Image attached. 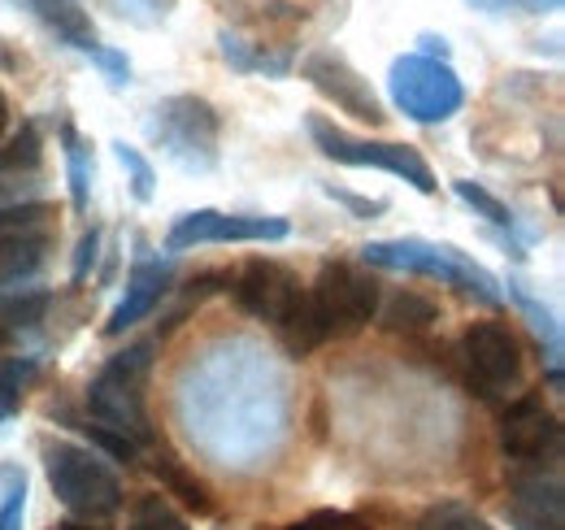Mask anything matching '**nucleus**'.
Instances as JSON below:
<instances>
[{
  "label": "nucleus",
  "instance_id": "f257e3e1",
  "mask_svg": "<svg viewBox=\"0 0 565 530\" xmlns=\"http://www.w3.org/2000/svg\"><path fill=\"white\" fill-rule=\"evenodd\" d=\"M361 262L374 265V269H392V274L439 278V283L466 292L470 300L500 309V278L452 244H430V240H414V235L409 240H374L361 248Z\"/></svg>",
  "mask_w": 565,
  "mask_h": 530
},
{
  "label": "nucleus",
  "instance_id": "f03ea898",
  "mask_svg": "<svg viewBox=\"0 0 565 530\" xmlns=\"http://www.w3.org/2000/svg\"><path fill=\"white\" fill-rule=\"evenodd\" d=\"M152 352L157 343L152 339H140L122 352H114L100 374L87 383V409H92V422L127 435L131 444H148L152 439V422H148V400H143V388H148V370H152Z\"/></svg>",
  "mask_w": 565,
  "mask_h": 530
},
{
  "label": "nucleus",
  "instance_id": "7ed1b4c3",
  "mask_svg": "<svg viewBox=\"0 0 565 530\" xmlns=\"http://www.w3.org/2000/svg\"><path fill=\"white\" fill-rule=\"evenodd\" d=\"M44 474L53 496L83 522H105L122 509V478L100 462L92 448H78L71 439H44L40 444Z\"/></svg>",
  "mask_w": 565,
  "mask_h": 530
},
{
  "label": "nucleus",
  "instance_id": "20e7f679",
  "mask_svg": "<svg viewBox=\"0 0 565 530\" xmlns=\"http://www.w3.org/2000/svg\"><path fill=\"white\" fill-rule=\"evenodd\" d=\"M148 139L188 174H210L222 161V118L196 92L166 96L148 118Z\"/></svg>",
  "mask_w": 565,
  "mask_h": 530
},
{
  "label": "nucleus",
  "instance_id": "39448f33",
  "mask_svg": "<svg viewBox=\"0 0 565 530\" xmlns=\"http://www.w3.org/2000/svg\"><path fill=\"white\" fill-rule=\"evenodd\" d=\"M309 127V139L322 157L340 161V166H353V170H387L396 179H405L409 188H418L423 197H435L439 192V179L435 170L426 166V157L414 148V144H387V139H361V135H349L344 127H335L327 114H309L305 118Z\"/></svg>",
  "mask_w": 565,
  "mask_h": 530
},
{
  "label": "nucleus",
  "instance_id": "423d86ee",
  "mask_svg": "<svg viewBox=\"0 0 565 530\" xmlns=\"http://www.w3.org/2000/svg\"><path fill=\"white\" fill-rule=\"evenodd\" d=\"M387 92H392V105L409 123H423V127L448 123L466 105V87H461L457 70L439 57H423V53H405L392 62Z\"/></svg>",
  "mask_w": 565,
  "mask_h": 530
},
{
  "label": "nucleus",
  "instance_id": "0eeeda50",
  "mask_svg": "<svg viewBox=\"0 0 565 530\" xmlns=\"http://www.w3.org/2000/svg\"><path fill=\"white\" fill-rule=\"evenodd\" d=\"M457 365H461L466 388L479 400H492V404L513 396L522 388V374H526L522 343L504 322H475L457 343Z\"/></svg>",
  "mask_w": 565,
  "mask_h": 530
},
{
  "label": "nucleus",
  "instance_id": "6e6552de",
  "mask_svg": "<svg viewBox=\"0 0 565 530\" xmlns=\"http://www.w3.org/2000/svg\"><path fill=\"white\" fill-rule=\"evenodd\" d=\"M309 300H313V314H318L327 339H349L374 322L383 296H379L374 274H365L349 262H327L309 287Z\"/></svg>",
  "mask_w": 565,
  "mask_h": 530
},
{
  "label": "nucleus",
  "instance_id": "1a4fd4ad",
  "mask_svg": "<svg viewBox=\"0 0 565 530\" xmlns=\"http://www.w3.org/2000/svg\"><path fill=\"white\" fill-rule=\"evenodd\" d=\"M287 235H291L287 218L192 209V213L174 218V226L166 231V253H188L196 244H279Z\"/></svg>",
  "mask_w": 565,
  "mask_h": 530
},
{
  "label": "nucleus",
  "instance_id": "9d476101",
  "mask_svg": "<svg viewBox=\"0 0 565 530\" xmlns=\"http://www.w3.org/2000/svg\"><path fill=\"white\" fill-rule=\"evenodd\" d=\"M300 74L313 92H322L335 109H344L353 123H365V127H383L387 123V109L379 100V92L370 87V78L335 49H318L300 62Z\"/></svg>",
  "mask_w": 565,
  "mask_h": 530
},
{
  "label": "nucleus",
  "instance_id": "9b49d317",
  "mask_svg": "<svg viewBox=\"0 0 565 530\" xmlns=\"http://www.w3.org/2000/svg\"><path fill=\"white\" fill-rule=\"evenodd\" d=\"M500 448L518 465H557L562 457V422L540 396H518L500 413Z\"/></svg>",
  "mask_w": 565,
  "mask_h": 530
},
{
  "label": "nucleus",
  "instance_id": "f8f14e48",
  "mask_svg": "<svg viewBox=\"0 0 565 530\" xmlns=\"http://www.w3.org/2000/svg\"><path fill=\"white\" fill-rule=\"evenodd\" d=\"M300 292H305L300 278H296L282 262H270V257H253V262L231 278V296H235V305H239L248 318L270 322V327L287 314V305H291Z\"/></svg>",
  "mask_w": 565,
  "mask_h": 530
},
{
  "label": "nucleus",
  "instance_id": "ddd939ff",
  "mask_svg": "<svg viewBox=\"0 0 565 530\" xmlns=\"http://www.w3.org/2000/svg\"><path fill=\"white\" fill-rule=\"evenodd\" d=\"M44 174V135L35 123H22L0 144V209L22 204L40 188Z\"/></svg>",
  "mask_w": 565,
  "mask_h": 530
},
{
  "label": "nucleus",
  "instance_id": "4468645a",
  "mask_svg": "<svg viewBox=\"0 0 565 530\" xmlns=\"http://www.w3.org/2000/svg\"><path fill=\"white\" fill-rule=\"evenodd\" d=\"M174 262H161V257H140L127 274V296L118 300V309L109 314L105 335H127L136 322H143L174 287Z\"/></svg>",
  "mask_w": 565,
  "mask_h": 530
},
{
  "label": "nucleus",
  "instance_id": "2eb2a0df",
  "mask_svg": "<svg viewBox=\"0 0 565 530\" xmlns=\"http://www.w3.org/2000/svg\"><path fill=\"white\" fill-rule=\"evenodd\" d=\"M13 9H22V13H31L53 40H62L66 49H78V53H96L100 49V40H96V22H92V13L78 4V0H9Z\"/></svg>",
  "mask_w": 565,
  "mask_h": 530
},
{
  "label": "nucleus",
  "instance_id": "dca6fc26",
  "mask_svg": "<svg viewBox=\"0 0 565 530\" xmlns=\"http://www.w3.org/2000/svg\"><path fill=\"white\" fill-rule=\"evenodd\" d=\"M53 253V231H26V235H0V292L26 287Z\"/></svg>",
  "mask_w": 565,
  "mask_h": 530
},
{
  "label": "nucleus",
  "instance_id": "f3484780",
  "mask_svg": "<svg viewBox=\"0 0 565 530\" xmlns=\"http://www.w3.org/2000/svg\"><path fill=\"white\" fill-rule=\"evenodd\" d=\"M379 327L392 335H405V339H418L423 331H430L439 322V305L426 300L423 292H396L387 300H379Z\"/></svg>",
  "mask_w": 565,
  "mask_h": 530
},
{
  "label": "nucleus",
  "instance_id": "a211bd4d",
  "mask_svg": "<svg viewBox=\"0 0 565 530\" xmlns=\"http://www.w3.org/2000/svg\"><path fill=\"white\" fill-rule=\"evenodd\" d=\"M217 49H222V62L235 70V74H270V78H287L291 74V57L275 53L270 44H253L235 31H217Z\"/></svg>",
  "mask_w": 565,
  "mask_h": 530
},
{
  "label": "nucleus",
  "instance_id": "6ab92c4d",
  "mask_svg": "<svg viewBox=\"0 0 565 530\" xmlns=\"http://www.w3.org/2000/svg\"><path fill=\"white\" fill-rule=\"evenodd\" d=\"M152 474H157V483L188 509V513H196V518H213V491L205 478H196L188 465H179L174 457H157L152 462Z\"/></svg>",
  "mask_w": 565,
  "mask_h": 530
},
{
  "label": "nucleus",
  "instance_id": "aec40b11",
  "mask_svg": "<svg viewBox=\"0 0 565 530\" xmlns=\"http://www.w3.org/2000/svg\"><path fill=\"white\" fill-rule=\"evenodd\" d=\"M275 331H279V343L291 352V357H309L313 348L327 343L322 322H318V314H313V300H309V287L287 305V314L275 322Z\"/></svg>",
  "mask_w": 565,
  "mask_h": 530
},
{
  "label": "nucleus",
  "instance_id": "412c9836",
  "mask_svg": "<svg viewBox=\"0 0 565 530\" xmlns=\"http://www.w3.org/2000/svg\"><path fill=\"white\" fill-rule=\"evenodd\" d=\"M509 300L531 318V331L540 335V343L548 348V388L562 392V327H557V318H553L522 283H509Z\"/></svg>",
  "mask_w": 565,
  "mask_h": 530
},
{
  "label": "nucleus",
  "instance_id": "4be33fe9",
  "mask_svg": "<svg viewBox=\"0 0 565 530\" xmlns=\"http://www.w3.org/2000/svg\"><path fill=\"white\" fill-rule=\"evenodd\" d=\"M62 152H66V183H71L74 213H87V209H92V174H96V161H92V144L78 135L74 123H62Z\"/></svg>",
  "mask_w": 565,
  "mask_h": 530
},
{
  "label": "nucleus",
  "instance_id": "5701e85b",
  "mask_svg": "<svg viewBox=\"0 0 565 530\" xmlns=\"http://www.w3.org/2000/svg\"><path fill=\"white\" fill-rule=\"evenodd\" d=\"M53 309V292L44 287H13V292H0V331H26V327H40Z\"/></svg>",
  "mask_w": 565,
  "mask_h": 530
},
{
  "label": "nucleus",
  "instance_id": "b1692460",
  "mask_svg": "<svg viewBox=\"0 0 565 530\" xmlns=\"http://www.w3.org/2000/svg\"><path fill=\"white\" fill-rule=\"evenodd\" d=\"M452 192H457V200H466V204H470L479 218H488L492 226H500V231H518L513 209L495 197V192H488L483 183H475V179H457V183H452Z\"/></svg>",
  "mask_w": 565,
  "mask_h": 530
},
{
  "label": "nucleus",
  "instance_id": "393cba45",
  "mask_svg": "<svg viewBox=\"0 0 565 530\" xmlns=\"http://www.w3.org/2000/svg\"><path fill=\"white\" fill-rule=\"evenodd\" d=\"M57 218L53 204L44 200H22V204H9L0 209V235H26V231H49Z\"/></svg>",
  "mask_w": 565,
  "mask_h": 530
},
{
  "label": "nucleus",
  "instance_id": "a878e982",
  "mask_svg": "<svg viewBox=\"0 0 565 530\" xmlns=\"http://www.w3.org/2000/svg\"><path fill=\"white\" fill-rule=\"evenodd\" d=\"M127 530H192L188 518L166 500V496H140L131 509V527Z\"/></svg>",
  "mask_w": 565,
  "mask_h": 530
},
{
  "label": "nucleus",
  "instance_id": "bb28decb",
  "mask_svg": "<svg viewBox=\"0 0 565 530\" xmlns=\"http://www.w3.org/2000/svg\"><path fill=\"white\" fill-rule=\"evenodd\" d=\"M418 530H495V527L488 518H479L475 509H466V505H457V500H444V505L426 509Z\"/></svg>",
  "mask_w": 565,
  "mask_h": 530
},
{
  "label": "nucleus",
  "instance_id": "cd10ccee",
  "mask_svg": "<svg viewBox=\"0 0 565 530\" xmlns=\"http://www.w3.org/2000/svg\"><path fill=\"white\" fill-rule=\"evenodd\" d=\"M74 431L83 435V439H92V448H100L109 462H136L140 457V444H131L127 435H118V431H109V426H100V422H74Z\"/></svg>",
  "mask_w": 565,
  "mask_h": 530
},
{
  "label": "nucleus",
  "instance_id": "c85d7f7f",
  "mask_svg": "<svg viewBox=\"0 0 565 530\" xmlns=\"http://www.w3.org/2000/svg\"><path fill=\"white\" fill-rule=\"evenodd\" d=\"M114 152H118V161H122V170L131 174V197L140 200V204H148L152 200V192H157V170H152V161L143 157L140 148H131V144H114Z\"/></svg>",
  "mask_w": 565,
  "mask_h": 530
},
{
  "label": "nucleus",
  "instance_id": "c756f323",
  "mask_svg": "<svg viewBox=\"0 0 565 530\" xmlns=\"http://www.w3.org/2000/svg\"><path fill=\"white\" fill-rule=\"evenodd\" d=\"M22 518H26V478L9 474V487L0 496V530H22Z\"/></svg>",
  "mask_w": 565,
  "mask_h": 530
},
{
  "label": "nucleus",
  "instance_id": "7c9ffc66",
  "mask_svg": "<svg viewBox=\"0 0 565 530\" xmlns=\"http://www.w3.org/2000/svg\"><path fill=\"white\" fill-rule=\"evenodd\" d=\"M100 262V231L92 226L83 240H78V248H74V265H71V283H87L92 278V269Z\"/></svg>",
  "mask_w": 565,
  "mask_h": 530
},
{
  "label": "nucleus",
  "instance_id": "2f4dec72",
  "mask_svg": "<svg viewBox=\"0 0 565 530\" xmlns=\"http://www.w3.org/2000/svg\"><path fill=\"white\" fill-rule=\"evenodd\" d=\"M322 192H327V197H331V200H340V204H344V209H349L353 218H361V222H374L379 213H387V200L356 197V192H344V188H335V183H327Z\"/></svg>",
  "mask_w": 565,
  "mask_h": 530
},
{
  "label": "nucleus",
  "instance_id": "473e14b6",
  "mask_svg": "<svg viewBox=\"0 0 565 530\" xmlns=\"http://www.w3.org/2000/svg\"><path fill=\"white\" fill-rule=\"evenodd\" d=\"M92 62L105 70V78H109L114 87H127V83H131V62H127V53H118V49H105V44H100V49L92 53Z\"/></svg>",
  "mask_w": 565,
  "mask_h": 530
},
{
  "label": "nucleus",
  "instance_id": "72a5a7b5",
  "mask_svg": "<svg viewBox=\"0 0 565 530\" xmlns=\"http://www.w3.org/2000/svg\"><path fill=\"white\" fill-rule=\"evenodd\" d=\"M114 4H118V13H122V18H136V22H143V26H148V22H157V18L166 13V9H161V0H114Z\"/></svg>",
  "mask_w": 565,
  "mask_h": 530
},
{
  "label": "nucleus",
  "instance_id": "f704fd0d",
  "mask_svg": "<svg viewBox=\"0 0 565 530\" xmlns=\"http://www.w3.org/2000/svg\"><path fill=\"white\" fill-rule=\"evenodd\" d=\"M340 518H344L340 509H318V513H309V518H300V522H291V527L282 530H335Z\"/></svg>",
  "mask_w": 565,
  "mask_h": 530
},
{
  "label": "nucleus",
  "instance_id": "c9c22d12",
  "mask_svg": "<svg viewBox=\"0 0 565 530\" xmlns=\"http://www.w3.org/2000/svg\"><path fill=\"white\" fill-rule=\"evenodd\" d=\"M513 4H522L526 13H553V9H562V0H513Z\"/></svg>",
  "mask_w": 565,
  "mask_h": 530
},
{
  "label": "nucleus",
  "instance_id": "e433bc0d",
  "mask_svg": "<svg viewBox=\"0 0 565 530\" xmlns=\"http://www.w3.org/2000/svg\"><path fill=\"white\" fill-rule=\"evenodd\" d=\"M470 9H479V13H504L513 0H466Z\"/></svg>",
  "mask_w": 565,
  "mask_h": 530
},
{
  "label": "nucleus",
  "instance_id": "4c0bfd02",
  "mask_svg": "<svg viewBox=\"0 0 565 530\" xmlns=\"http://www.w3.org/2000/svg\"><path fill=\"white\" fill-rule=\"evenodd\" d=\"M335 530H374V527H370L365 518H353V513H344V518L335 522Z\"/></svg>",
  "mask_w": 565,
  "mask_h": 530
},
{
  "label": "nucleus",
  "instance_id": "58836bf2",
  "mask_svg": "<svg viewBox=\"0 0 565 530\" xmlns=\"http://www.w3.org/2000/svg\"><path fill=\"white\" fill-rule=\"evenodd\" d=\"M53 530H100L96 522H83V518H66V522H57Z\"/></svg>",
  "mask_w": 565,
  "mask_h": 530
},
{
  "label": "nucleus",
  "instance_id": "ea45409f",
  "mask_svg": "<svg viewBox=\"0 0 565 530\" xmlns=\"http://www.w3.org/2000/svg\"><path fill=\"white\" fill-rule=\"evenodd\" d=\"M9 131V100H4V92H0V135Z\"/></svg>",
  "mask_w": 565,
  "mask_h": 530
},
{
  "label": "nucleus",
  "instance_id": "a19ab883",
  "mask_svg": "<svg viewBox=\"0 0 565 530\" xmlns=\"http://www.w3.org/2000/svg\"><path fill=\"white\" fill-rule=\"evenodd\" d=\"M4 339H9V331H0V343H4Z\"/></svg>",
  "mask_w": 565,
  "mask_h": 530
}]
</instances>
